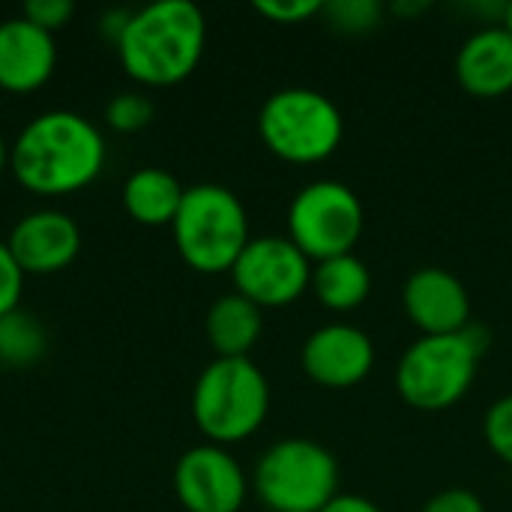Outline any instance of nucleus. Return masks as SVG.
<instances>
[{"label":"nucleus","instance_id":"nucleus-1","mask_svg":"<svg viewBox=\"0 0 512 512\" xmlns=\"http://www.w3.org/2000/svg\"><path fill=\"white\" fill-rule=\"evenodd\" d=\"M9 165L21 186L66 195L87 186L105 165V138L84 114L54 108L36 114L15 138Z\"/></svg>","mask_w":512,"mask_h":512},{"label":"nucleus","instance_id":"nucleus-2","mask_svg":"<svg viewBox=\"0 0 512 512\" xmlns=\"http://www.w3.org/2000/svg\"><path fill=\"white\" fill-rule=\"evenodd\" d=\"M207 42L204 12L192 0H153L132 12L117 51L123 69L153 87L183 81Z\"/></svg>","mask_w":512,"mask_h":512},{"label":"nucleus","instance_id":"nucleus-3","mask_svg":"<svg viewBox=\"0 0 512 512\" xmlns=\"http://www.w3.org/2000/svg\"><path fill=\"white\" fill-rule=\"evenodd\" d=\"M489 345V333L468 324L453 336H423L399 360V396L417 411H447L474 384L477 363Z\"/></svg>","mask_w":512,"mask_h":512},{"label":"nucleus","instance_id":"nucleus-4","mask_svg":"<svg viewBox=\"0 0 512 512\" xmlns=\"http://www.w3.org/2000/svg\"><path fill=\"white\" fill-rule=\"evenodd\" d=\"M171 228L183 261L201 273L231 270L252 240L243 201L219 183L189 186Z\"/></svg>","mask_w":512,"mask_h":512},{"label":"nucleus","instance_id":"nucleus-5","mask_svg":"<svg viewBox=\"0 0 512 512\" xmlns=\"http://www.w3.org/2000/svg\"><path fill=\"white\" fill-rule=\"evenodd\" d=\"M270 387L249 357H219L195 381L192 417L213 444L249 438L267 417Z\"/></svg>","mask_w":512,"mask_h":512},{"label":"nucleus","instance_id":"nucleus-6","mask_svg":"<svg viewBox=\"0 0 512 512\" xmlns=\"http://www.w3.org/2000/svg\"><path fill=\"white\" fill-rule=\"evenodd\" d=\"M258 132L264 144L288 162H321L342 144L345 120L327 93L285 87L261 105Z\"/></svg>","mask_w":512,"mask_h":512},{"label":"nucleus","instance_id":"nucleus-7","mask_svg":"<svg viewBox=\"0 0 512 512\" xmlns=\"http://www.w3.org/2000/svg\"><path fill=\"white\" fill-rule=\"evenodd\" d=\"M339 465L309 438H285L264 450L255 468V492L273 512H321L336 498Z\"/></svg>","mask_w":512,"mask_h":512},{"label":"nucleus","instance_id":"nucleus-8","mask_svg":"<svg viewBox=\"0 0 512 512\" xmlns=\"http://www.w3.org/2000/svg\"><path fill=\"white\" fill-rule=\"evenodd\" d=\"M363 234V204L357 192L339 180H315L303 186L288 207V237L306 258L351 255Z\"/></svg>","mask_w":512,"mask_h":512},{"label":"nucleus","instance_id":"nucleus-9","mask_svg":"<svg viewBox=\"0 0 512 512\" xmlns=\"http://www.w3.org/2000/svg\"><path fill=\"white\" fill-rule=\"evenodd\" d=\"M237 294L255 306L294 303L312 282V264L291 237H255L231 267Z\"/></svg>","mask_w":512,"mask_h":512},{"label":"nucleus","instance_id":"nucleus-10","mask_svg":"<svg viewBox=\"0 0 512 512\" xmlns=\"http://www.w3.org/2000/svg\"><path fill=\"white\" fill-rule=\"evenodd\" d=\"M174 489L189 512H237L246 501V474L228 450L201 444L180 456Z\"/></svg>","mask_w":512,"mask_h":512},{"label":"nucleus","instance_id":"nucleus-11","mask_svg":"<svg viewBox=\"0 0 512 512\" xmlns=\"http://www.w3.org/2000/svg\"><path fill=\"white\" fill-rule=\"evenodd\" d=\"M375 366L372 339L354 324H324L303 345L306 375L330 390L360 384Z\"/></svg>","mask_w":512,"mask_h":512},{"label":"nucleus","instance_id":"nucleus-12","mask_svg":"<svg viewBox=\"0 0 512 512\" xmlns=\"http://www.w3.org/2000/svg\"><path fill=\"white\" fill-rule=\"evenodd\" d=\"M408 318L426 336H453L471 324V297L459 276L441 267H420L402 288Z\"/></svg>","mask_w":512,"mask_h":512},{"label":"nucleus","instance_id":"nucleus-13","mask_svg":"<svg viewBox=\"0 0 512 512\" xmlns=\"http://www.w3.org/2000/svg\"><path fill=\"white\" fill-rule=\"evenodd\" d=\"M6 246L24 273H54L78 255L81 231L63 210H33L12 225Z\"/></svg>","mask_w":512,"mask_h":512},{"label":"nucleus","instance_id":"nucleus-14","mask_svg":"<svg viewBox=\"0 0 512 512\" xmlns=\"http://www.w3.org/2000/svg\"><path fill=\"white\" fill-rule=\"evenodd\" d=\"M54 36L24 15L0 21V87L12 93L36 90L54 72Z\"/></svg>","mask_w":512,"mask_h":512},{"label":"nucleus","instance_id":"nucleus-15","mask_svg":"<svg viewBox=\"0 0 512 512\" xmlns=\"http://www.w3.org/2000/svg\"><path fill=\"white\" fill-rule=\"evenodd\" d=\"M456 78L474 96H504L512 90V33L489 24L471 33L456 54Z\"/></svg>","mask_w":512,"mask_h":512},{"label":"nucleus","instance_id":"nucleus-16","mask_svg":"<svg viewBox=\"0 0 512 512\" xmlns=\"http://www.w3.org/2000/svg\"><path fill=\"white\" fill-rule=\"evenodd\" d=\"M261 327V306L237 291L219 297L207 312V336L219 357H249L261 336Z\"/></svg>","mask_w":512,"mask_h":512},{"label":"nucleus","instance_id":"nucleus-17","mask_svg":"<svg viewBox=\"0 0 512 512\" xmlns=\"http://www.w3.org/2000/svg\"><path fill=\"white\" fill-rule=\"evenodd\" d=\"M180 180L165 168H138L123 183V204L132 219L144 225H165L174 222L183 204Z\"/></svg>","mask_w":512,"mask_h":512},{"label":"nucleus","instance_id":"nucleus-18","mask_svg":"<svg viewBox=\"0 0 512 512\" xmlns=\"http://www.w3.org/2000/svg\"><path fill=\"white\" fill-rule=\"evenodd\" d=\"M312 291L315 297L336 312H348L357 309L369 291H372V273L369 267L351 252V255H339V258H327L318 261V267L312 270Z\"/></svg>","mask_w":512,"mask_h":512},{"label":"nucleus","instance_id":"nucleus-19","mask_svg":"<svg viewBox=\"0 0 512 512\" xmlns=\"http://www.w3.org/2000/svg\"><path fill=\"white\" fill-rule=\"evenodd\" d=\"M48 348L45 327L24 309H12L0 318V363L33 366Z\"/></svg>","mask_w":512,"mask_h":512},{"label":"nucleus","instance_id":"nucleus-20","mask_svg":"<svg viewBox=\"0 0 512 512\" xmlns=\"http://www.w3.org/2000/svg\"><path fill=\"white\" fill-rule=\"evenodd\" d=\"M384 6L378 0H333L324 3V15L342 33H366L375 30L381 21Z\"/></svg>","mask_w":512,"mask_h":512},{"label":"nucleus","instance_id":"nucleus-21","mask_svg":"<svg viewBox=\"0 0 512 512\" xmlns=\"http://www.w3.org/2000/svg\"><path fill=\"white\" fill-rule=\"evenodd\" d=\"M105 117L114 129L120 132H135L141 126H147L153 120V102L144 93H120L108 102Z\"/></svg>","mask_w":512,"mask_h":512},{"label":"nucleus","instance_id":"nucleus-22","mask_svg":"<svg viewBox=\"0 0 512 512\" xmlns=\"http://www.w3.org/2000/svg\"><path fill=\"white\" fill-rule=\"evenodd\" d=\"M483 432H486V441L495 450V456L504 459L507 465H512V396L498 399L489 408Z\"/></svg>","mask_w":512,"mask_h":512},{"label":"nucleus","instance_id":"nucleus-23","mask_svg":"<svg viewBox=\"0 0 512 512\" xmlns=\"http://www.w3.org/2000/svg\"><path fill=\"white\" fill-rule=\"evenodd\" d=\"M21 288H24V270H21L18 261L12 258L6 240H0V318H3L6 312L18 309Z\"/></svg>","mask_w":512,"mask_h":512},{"label":"nucleus","instance_id":"nucleus-24","mask_svg":"<svg viewBox=\"0 0 512 512\" xmlns=\"http://www.w3.org/2000/svg\"><path fill=\"white\" fill-rule=\"evenodd\" d=\"M72 12H75V3L72 0H27L21 6V15L27 21H33V24L45 27L48 33L57 30V27H63L72 18Z\"/></svg>","mask_w":512,"mask_h":512},{"label":"nucleus","instance_id":"nucleus-25","mask_svg":"<svg viewBox=\"0 0 512 512\" xmlns=\"http://www.w3.org/2000/svg\"><path fill=\"white\" fill-rule=\"evenodd\" d=\"M255 9L273 21H282V24H297V21H306L312 18L315 12H324V3L321 0H258Z\"/></svg>","mask_w":512,"mask_h":512},{"label":"nucleus","instance_id":"nucleus-26","mask_svg":"<svg viewBox=\"0 0 512 512\" xmlns=\"http://www.w3.org/2000/svg\"><path fill=\"white\" fill-rule=\"evenodd\" d=\"M423 512H486V504L471 489H447L429 498Z\"/></svg>","mask_w":512,"mask_h":512},{"label":"nucleus","instance_id":"nucleus-27","mask_svg":"<svg viewBox=\"0 0 512 512\" xmlns=\"http://www.w3.org/2000/svg\"><path fill=\"white\" fill-rule=\"evenodd\" d=\"M321 512H381L375 501L363 498V495H336Z\"/></svg>","mask_w":512,"mask_h":512},{"label":"nucleus","instance_id":"nucleus-28","mask_svg":"<svg viewBox=\"0 0 512 512\" xmlns=\"http://www.w3.org/2000/svg\"><path fill=\"white\" fill-rule=\"evenodd\" d=\"M129 18H132V12H126V9H108L105 18H102V33H105L108 39L120 42V36H123Z\"/></svg>","mask_w":512,"mask_h":512},{"label":"nucleus","instance_id":"nucleus-29","mask_svg":"<svg viewBox=\"0 0 512 512\" xmlns=\"http://www.w3.org/2000/svg\"><path fill=\"white\" fill-rule=\"evenodd\" d=\"M6 159H9V150H6V141H3V132H0V174L6 168Z\"/></svg>","mask_w":512,"mask_h":512},{"label":"nucleus","instance_id":"nucleus-30","mask_svg":"<svg viewBox=\"0 0 512 512\" xmlns=\"http://www.w3.org/2000/svg\"><path fill=\"white\" fill-rule=\"evenodd\" d=\"M504 27L512 33V3H507V12H504Z\"/></svg>","mask_w":512,"mask_h":512}]
</instances>
